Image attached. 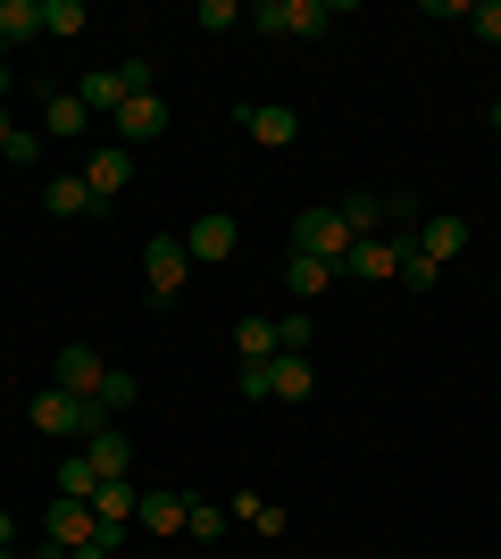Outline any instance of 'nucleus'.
Listing matches in <instances>:
<instances>
[{
  "mask_svg": "<svg viewBox=\"0 0 501 559\" xmlns=\"http://www.w3.org/2000/svg\"><path fill=\"white\" fill-rule=\"evenodd\" d=\"M184 276H192V251H184V234H151L143 242V284H151V301H184Z\"/></svg>",
  "mask_w": 501,
  "mask_h": 559,
  "instance_id": "1",
  "label": "nucleus"
},
{
  "mask_svg": "<svg viewBox=\"0 0 501 559\" xmlns=\"http://www.w3.org/2000/svg\"><path fill=\"white\" fill-rule=\"evenodd\" d=\"M293 251H301V259H326V267H343V251H351V226H343V210H301V217H293Z\"/></svg>",
  "mask_w": 501,
  "mask_h": 559,
  "instance_id": "2",
  "label": "nucleus"
},
{
  "mask_svg": "<svg viewBox=\"0 0 501 559\" xmlns=\"http://www.w3.org/2000/svg\"><path fill=\"white\" fill-rule=\"evenodd\" d=\"M334 276H351V284H393V276H402V242H393V234H359Z\"/></svg>",
  "mask_w": 501,
  "mask_h": 559,
  "instance_id": "3",
  "label": "nucleus"
},
{
  "mask_svg": "<svg viewBox=\"0 0 501 559\" xmlns=\"http://www.w3.org/2000/svg\"><path fill=\"white\" fill-rule=\"evenodd\" d=\"M242 134L260 142V151H293V142H301V109H293V100H251V109H242Z\"/></svg>",
  "mask_w": 501,
  "mask_h": 559,
  "instance_id": "4",
  "label": "nucleus"
},
{
  "mask_svg": "<svg viewBox=\"0 0 501 559\" xmlns=\"http://www.w3.org/2000/svg\"><path fill=\"white\" fill-rule=\"evenodd\" d=\"M235 242H242V226H235L226 210H210V217H192V226H184L192 267H217V259H235Z\"/></svg>",
  "mask_w": 501,
  "mask_h": 559,
  "instance_id": "5",
  "label": "nucleus"
},
{
  "mask_svg": "<svg viewBox=\"0 0 501 559\" xmlns=\"http://www.w3.org/2000/svg\"><path fill=\"white\" fill-rule=\"evenodd\" d=\"M75 176L93 185V201H118V192L134 185V151H126V142H100V151H93L84 167H75Z\"/></svg>",
  "mask_w": 501,
  "mask_h": 559,
  "instance_id": "6",
  "label": "nucleus"
},
{
  "mask_svg": "<svg viewBox=\"0 0 501 559\" xmlns=\"http://www.w3.org/2000/svg\"><path fill=\"white\" fill-rule=\"evenodd\" d=\"M43 543H59V551H84V543H100V518H93V501H50V518H43Z\"/></svg>",
  "mask_w": 501,
  "mask_h": 559,
  "instance_id": "7",
  "label": "nucleus"
},
{
  "mask_svg": "<svg viewBox=\"0 0 501 559\" xmlns=\"http://www.w3.org/2000/svg\"><path fill=\"white\" fill-rule=\"evenodd\" d=\"M100 376H109V359H100L93 343H68L50 359V384H59V393H100Z\"/></svg>",
  "mask_w": 501,
  "mask_h": 559,
  "instance_id": "8",
  "label": "nucleus"
},
{
  "mask_svg": "<svg viewBox=\"0 0 501 559\" xmlns=\"http://www.w3.org/2000/svg\"><path fill=\"white\" fill-rule=\"evenodd\" d=\"M159 134H167V100L159 93H134L118 109V142H126V151H143V142H159Z\"/></svg>",
  "mask_w": 501,
  "mask_h": 559,
  "instance_id": "9",
  "label": "nucleus"
},
{
  "mask_svg": "<svg viewBox=\"0 0 501 559\" xmlns=\"http://www.w3.org/2000/svg\"><path fill=\"white\" fill-rule=\"evenodd\" d=\"M134 510H143V492L126 485V476H109V485L93 492V518H100V543H118L126 526H134Z\"/></svg>",
  "mask_w": 501,
  "mask_h": 559,
  "instance_id": "10",
  "label": "nucleus"
},
{
  "mask_svg": "<svg viewBox=\"0 0 501 559\" xmlns=\"http://www.w3.org/2000/svg\"><path fill=\"white\" fill-rule=\"evenodd\" d=\"M318 368H310V350H276L267 359V401H310Z\"/></svg>",
  "mask_w": 501,
  "mask_h": 559,
  "instance_id": "11",
  "label": "nucleus"
},
{
  "mask_svg": "<svg viewBox=\"0 0 501 559\" xmlns=\"http://www.w3.org/2000/svg\"><path fill=\"white\" fill-rule=\"evenodd\" d=\"M134 526H151V535H184V526H192V492H143Z\"/></svg>",
  "mask_w": 501,
  "mask_h": 559,
  "instance_id": "12",
  "label": "nucleus"
},
{
  "mask_svg": "<svg viewBox=\"0 0 501 559\" xmlns=\"http://www.w3.org/2000/svg\"><path fill=\"white\" fill-rule=\"evenodd\" d=\"M84 460H93L100 485H109V476H126V467H134V443H126V426H100L93 443H84Z\"/></svg>",
  "mask_w": 501,
  "mask_h": 559,
  "instance_id": "13",
  "label": "nucleus"
},
{
  "mask_svg": "<svg viewBox=\"0 0 501 559\" xmlns=\"http://www.w3.org/2000/svg\"><path fill=\"white\" fill-rule=\"evenodd\" d=\"M84 126H93V109H84L75 93H43V134L50 142H75Z\"/></svg>",
  "mask_w": 501,
  "mask_h": 559,
  "instance_id": "14",
  "label": "nucleus"
},
{
  "mask_svg": "<svg viewBox=\"0 0 501 559\" xmlns=\"http://www.w3.org/2000/svg\"><path fill=\"white\" fill-rule=\"evenodd\" d=\"M418 251H427L434 267H452V259L468 251V226H460V217H427V226H418Z\"/></svg>",
  "mask_w": 501,
  "mask_h": 559,
  "instance_id": "15",
  "label": "nucleus"
},
{
  "mask_svg": "<svg viewBox=\"0 0 501 559\" xmlns=\"http://www.w3.org/2000/svg\"><path fill=\"white\" fill-rule=\"evenodd\" d=\"M68 93L84 100V109H93V117H118V109H126V84H118V68H93V75H84V84H68Z\"/></svg>",
  "mask_w": 501,
  "mask_h": 559,
  "instance_id": "16",
  "label": "nucleus"
},
{
  "mask_svg": "<svg viewBox=\"0 0 501 559\" xmlns=\"http://www.w3.org/2000/svg\"><path fill=\"white\" fill-rule=\"evenodd\" d=\"M93 492H100L93 460H84V451H68V460H59V476H50V501H93Z\"/></svg>",
  "mask_w": 501,
  "mask_h": 559,
  "instance_id": "17",
  "label": "nucleus"
},
{
  "mask_svg": "<svg viewBox=\"0 0 501 559\" xmlns=\"http://www.w3.org/2000/svg\"><path fill=\"white\" fill-rule=\"evenodd\" d=\"M43 210H50V217H93L100 201H93V185H84V176H50Z\"/></svg>",
  "mask_w": 501,
  "mask_h": 559,
  "instance_id": "18",
  "label": "nucleus"
},
{
  "mask_svg": "<svg viewBox=\"0 0 501 559\" xmlns=\"http://www.w3.org/2000/svg\"><path fill=\"white\" fill-rule=\"evenodd\" d=\"M43 34L75 43V34H93V9H84V0H43Z\"/></svg>",
  "mask_w": 501,
  "mask_h": 559,
  "instance_id": "19",
  "label": "nucleus"
},
{
  "mask_svg": "<svg viewBox=\"0 0 501 559\" xmlns=\"http://www.w3.org/2000/svg\"><path fill=\"white\" fill-rule=\"evenodd\" d=\"M43 34V0H0V43H34Z\"/></svg>",
  "mask_w": 501,
  "mask_h": 559,
  "instance_id": "20",
  "label": "nucleus"
},
{
  "mask_svg": "<svg viewBox=\"0 0 501 559\" xmlns=\"http://www.w3.org/2000/svg\"><path fill=\"white\" fill-rule=\"evenodd\" d=\"M285 284L301 293V301H318V293L334 284V267H326V259H301V251H293V259H285Z\"/></svg>",
  "mask_w": 501,
  "mask_h": 559,
  "instance_id": "21",
  "label": "nucleus"
},
{
  "mask_svg": "<svg viewBox=\"0 0 501 559\" xmlns=\"http://www.w3.org/2000/svg\"><path fill=\"white\" fill-rule=\"evenodd\" d=\"M235 518L251 526V535H285V526H293V518L276 510V501H251V492H235Z\"/></svg>",
  "mask_w": 501,
  "mask_h": 559,
  "instance_id": "22",
  "label": "nucleus"
},
{
  "mask_svg": "<svg viewBox=\"0 0 501 559\" xmlns=\"http://www.w3.org/2000/svg\"><path fill=\"white\" fill-rule=\"evenodd\" d=\"M100 409H109V418H126V409H134V401H143V384H134V376H126V368H109V376H100Z\"/></svg>",
  "mask_w": 501,
  "mask_h": 559,
  "instance_id": "23",
  "label": "nucleus"
},
{
  "mask_svg": "<svg viewBox=\"0 0 501 559\" xmlns=\"http://www.w3.org/2000/svg\"><path fill=\"white\" fill-rule=\"evenodd\" d=\"M235 350H242V359H276V318H242Z\"/></svg>",
  "mask_w": 501,
  "mask_h": 559,
  "instance_id": "24",
  "label": "nucleus"
},
{
  "mask_svg": "<svg viewBox=\"0 0 501 559\" xmlns=\"http://www.w3.org/2000/svg\"><path fill=\"white\" fill-rule=\"evenodd\" d=\"M343 226H351V242L359 234H384V201L377 192H351V201H343Z\"/></svg>",
  "mask_w": 501,
  "mask_h": 559,
  "instance_id": "25",
  "label": "nucleus"
},
{
  "mask_svg": "<svg viewBox=\"0 0 501 559\" xmlns=\"http://www.w3.org/2000/svg\"><path fill=\"white\" fill-rule=\"evenodd\" d=\"M226 526H235V510H217V501H192V526H184V535H192V543H217Z\"/></svg>",
  "mask_w": 501,
  "mask_h": 559,
  "instance_id": "26",
  "label": "nucleus"
},
{
  "mask_svg": "<svg viewBox=\"0 0 501 559\" xmlns=\"http://www.w3.org/2000/svg\"><path fill=\"white\" fill-rule=\"evenodd\" d=\"M251 34H293V0H251Z\"/></svg>",
  "mask_w": 501,
  "mask_h": 559,
  "instance_id": "27",
  "label": "nucleus"
},
{
  "mask_svg": "<svg viewBox=\"0 0 501 559\" xmlns=\"http://www.w3.org/2000/svg\"><path fill=\"white\" fill-rule=\"evenodd\" d=\"M434 276H443V267H434V259L418 251V242H402V284H409V293H427Z\"/></svg>",
  "mask_w": 501,
  "mask_h": 559,
  "instance_id": "28",
  "label": "nucleus"
},
{
  "mask_svg": "<svg viewBox=\"0 0 501 559\" xmlns=\"http://www.w3.org/2000/svg\"><path fill=\"white\" fill-rule=\"evenodd\" d=\"M192 25H201V34H226V25H242V9H235V0H201Z\"/></svg>",
  "mask_w": 501,
  "mask_h": 559,
  "instance_id": "29",
  "label": "nucleus"
},
{
  "mask_svg": "<svg viewBox=\"0 0 501 559\" xmlns=\"http://www.w3.org/2000/svg\"><path fill=\"white\" fill-rule=\"evenodd\" d=\"M460 25H468L477 43H501V0H477V9H468V17H460Z\"/></svg>",
  "mask_w": 501,
  "mask_h": 559,
  "instance_id": "30",
  "label": "nucleus"
},
{
  "mask_svg": "<svg viewBox=\"0 0 501 559\" xmlns=\"http://www.w3.org/2000/svg\"><path fill=\"white\" fill-rule=\"evenodd\" d=\"M276 350H310V309H293V318H276Z\"/></svg>",
  "mask_w": 501,
  "mask_h": 559,
  "instance_id": "31",
  "label": "nucleus"
},
{
  "mask_svg": "<svg viewBox=\"0 0 501 559\" xmlns=\"http://www.w3.org/2000/svg\"><path fill=\"white\" fill-rule=\"evenodd\" d=\"M118 84H126V100L151 93V59H118Z\"/></svg>",
  "mask_w": 501,
  "mask_h": 559,
  "instance_id": "32",
  "label": "nucleus"
},
{
  "mask_svg": "<svg viewBox=\"0 0 501 559\" xmlns=\"http://www.w3.org/2000/svg\"><path fill=\"white\" fill-rule=\"evenodd\" d=\"M0 159H43V134H34V126H17V134H9V151H0Z\"/></svg>",
  "mask_w": 501,
  "mask_h": 559,
  "instance_id": "33",
  "label": "nucleus"
},
{
  "mask_svg": "<svg viewBox=\"0 0 501 559\" xmlns=\"http://www.w3.org/2000/svg\"><path fill=\"white\" fill-rule=\"evenodd\" d=\"M242 401H267V359H242Z\"/></svg>",
  "mask_w": 501,
  "mask_h": 559,
  "instance_id": "34",
  "label": "nucleus"
},
{
  "mask_svg": "<svg viewBox=\"0 0 501 559\" xmlns=\"http://www.w3.org/2000/svg\"><path fill=\"white\" fill-rule=\"evenodd\" d=\"M68 559H118V543H84V551H68Z\"/></svg>",
  "mask_w": 501,
  "mask_h": 559,
  "instance_id": "35",
  "label": "nucleus"
},
{
  "mask_svg": "<svg viewBox=\"0 0 501 559\" xmlns=\"http://www.w3.org/2000/svg\"><path fill=\"white\" fill-rule=\"evenodd\" d=\"M0 551H17V518L0 510Z\"/></svg>",
  "mask_w": 501,
  "mask_h": 559,
  "instance_id": "36",
  "label": "nucleus"
},
{
  "mask_svg": "<svg viewBox=\"0 0 501 559\" xmlns=\"http://www.w3.org/2000/svg\"><path fill=\"white\" fill-rule=\"evenodd\" d=\"M17 559H68V551H59V543H34V551H17Z\"/></svg>",
  "mask_w": 501,
  "mask_h": 559,
  "instance_id": "37",
  "label": "nucleus"
},
{
  "mask_svg": "<svg viewBox=\"0 0 501 559\" xmlns=\"http://www.w3.org/2000/svg\"><path fill=\"white\" fill-rule=\"evenodd\" d=\"M9 134H17V126H9V109H0V151H9Z\"/></svg>",
  "mask_w": 501,
  "mask_h": 559,
  "instance_id": "38",
  "label": "nucleus"
},
{
  "mask_svg": "<svg viewBox=\"0 0 501 559\" xmlns=\"http://www.w3.org/2000/svg\"><path fill=\"white\" fill-rule=\"evenodd\" d=\"M493 126H501V93H493Z\"/></svg>",
  "mask_w": 501,
  "mask_h": 559,
  "instance_id": "39",
  "label": "nucleus"
},
{
  "mask_svg": "<svg viewBox=\"0 0 501 559\" xmlns=\"http://www.w3.org/2000/svg\"><path fill=\"white\" fill-rule=\"evenodd\" d=\"M0 68H9V43H0Z\"/></svg>",
  "mask_w": 501,
  "mask_h": 559,
  "instance_id": "40",
  "label": "nucleus"
},
{
  "mask_svg": "<svg viewBox=\"0 0 501 559\" xmlns=\"http://www.w3.org/2000/svg\"><path fill=\"white\" fill-rule=\"evenodd\" d=\"M0 559H17V551H0Z\"/></svg>",
  "mask_w": 501,
  "mask_h": 559,
  "instance_id": "41",
  "label": "nucleus"
}]
</instances>
